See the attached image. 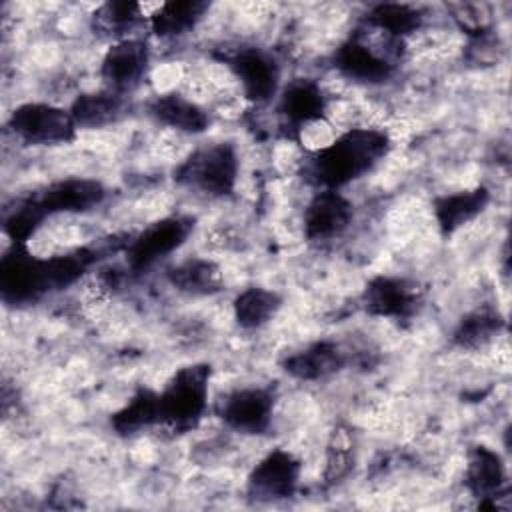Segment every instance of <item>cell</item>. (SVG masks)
Wrapping results in <instances>:
<instances>
[{"label": "cell", "mask_w": 512, "mask_h": 512, "mask_svg": "<svg viewBox=\"0 0 512 512\" xmlns=\"http://www.w3.org/2000/svg\"><path fill=\"white\" fill-rule=\"evenodd\" d=\"M392 150L386 130L356 126L318 146L304 164V180L316 190H342L372 172Z\"/></svg>", "instance_id": "1"}, {"label": "cell", "mask_w": 512, "mask_h": 512, "mask_svg": "<svg viewBox=\"0 0 512 512\" xmlns=\"http://www.w3.org/2000/svg\"><path fill=\"white\" fill-rule=\"evenodd\" d=\"M402 56L404 40L362 28L338 44L332 52V66L346 80L364 86H380L392 80Z\"/></svg>", "instance_id": "2"}, {"label": "cell", "mask_w": 512, "mask_h": 512, "mask_svg": "<svg viewBox=\"0 0 512 512\" xmlns=\"http://www.w3.org/2000/svg\"><path fill=\"white\" fill-rule=\"evenodd\" d=\"M212 368L206 362L180 366L158 392L162 428L174 434L192 432L208 412Z\"/></svg>", "instance_id": "3"}, {"label": "cell", "mask_w": 512, "mask_h": 512, "mask_svg": "<svg viewBox=\"0 0 512 512\" xmlns=\"http://www.w3.org/2000/svg\"><path fill=\"white\" fill-rule=\"evenodd\" d=\"M240 158L232 142H210L192 150L174 170V180L208 198H226L236 190Z\"/></svg>", "instance_id": "4"}, {"label": "cell", "mask_w": 512, "mask_h": 512, "mask_svg": "<svg viewBox=\"0 0 512 512\" xmlns=\"http://www.w3.org/2000/svg\"><path fill=\"white\" fill-rule=\"evenodd\" d=\"M8 130L16 140L30 146L70 144L78 136V126L68 108L52 102H22L8 120Z\"/></svg>", "instance_id": "5"}, {"label": "cell", "mask_w": 512, "mask_h": 512, "mask_svg": "<svg viewBox=\"0 0 512 512\" xmlns=\"http://www.w3.org/2000/svg\"><path fill=\"white\" fill-rule=\"evenodd\" d=\"M46 258L28 250V244H14L0 258V296L4 304L24 306L50 294Z\"/></svg>", "instance_id": "6"}, {"label": "cell", "mask_w": 512, "mask_h": 512, "mask_svg": "<svg viewBox=\"0 0 512 512\" xmlns=\"http://www.w3.org/2000/svg\"><path fill=\"white\" fill-rule=\"evenodd\" d=\"M192 228L194 220L182 214L166 216L148 224L126 244V268L134 274L146 272L162 258L176 252L188 240Z\"/></svg>", "instance_id": "7"}, {"label": "cell", "mask_w": 512, "mask_h": 512, "mask_svg": "<svg viewBox=\"0 0 512 512\" xmlns=\"http://www.w3.org/2000/svg\"><path fill=\"white\" fill-rule=\"evenodd\" d=\"M226 66L248 102L262 106L276 100L282 88V68L272 52L258 46H242L226 56Z\"/></svg>", "instance_id": "8"}, {"label": "cell", "mask_w": 512, "mask_h": 512, "mask_svg": "<svg viewBox=\"0 0 512 512\" xmlns=\"http://www.w3.org/2000/svg\"><path fill=\"white\" fill-rule=\"evenodd\" d=\"M276 396L266 386H240L224 394L216 404L222 424L244 436H262L274 420Z\"/></svg>", "instance_id": "9"}, {"label": "cell", "mask_w": 512, "mask_h": 512, "mask_svg": "<svg viewBox=\"0 0 512 512\" xmlns=\"http://www.w3.org/2000/svg\"><path fill=\"white\" fill-rule=\"evenodd\" d=\"M302 476L300 458L286 448H272L250 470L246 492L256 502H278L292 498Z\"/></svg>", "instance_id": "10"}, {"label": "cell", "mask_w": 512, "mask_h": 512, "mask_svg": "<svg viewBox=\"0 0 512 512\" xmlns=\"http://www.w3.org/2000/svg\"><path fill=\"white\" fill-rule=\"evenodd\" d=\"M274 102L282 126L294 134H300L304 128L324 122L330 108L322 84L308 76L288 80L280 88Z\"/></svg>", "instance_id": "11"}, {"label": "cell", "mask_w": 512, "mask_h": 512, "mask_svg": "<svg viewBox=\"0 0 512 512\" xmlns=\"http://www.w3.org/2000/svg\"><path fill=\"white\" fill-rule=\"evenodd\" d=\"M422 304L420 288L400 276H374L360 294V306L368 316L386 320H408Z\"/></svg>", "instance_id": "12"}, {"label": "cell", "mask_w": 512, "mask_h": 512, "mask_svg": "<svg viewBox=\"0 0 512 512\" xmlns=\"http://www.w3.org/2000/svg\"><path fill=\"white\" fill-rule=\"evenodd\" d=\"M464 486L478 500V508L498 510V500L508 496V472L502 456L486 444L470 446L464 464Z\"/></svg>", "instance_id": "13"}, {"label": "cell", "mask_w": 512, "mask_h": 512, "mask_svg": "<svg viewBox=\"0 0 512 512\" xmlns=\"http://www.w3.org/2000/svg\"><path fill=\"white\" fill-rule=\"evenodd\" d=\"M354 220V204L342 190H316L304 206L302 230L310 242L340 238Z\"/></svg>", "instance_id": "14"}, {"label": "cell", "mask_w": 512, "mask_h": 512, "mask_svg": "<svg viewBox=\"0 0 512 512\" xmlns=\"http://www.w3.org/2000/svg\"><path fill=\"white\" fill-rule=\"evenodd\" d=\"M30 198L46 218L54 214H84L106 200V186L96 178L70 176L44 186Z\"/></svg>", "instance_id": "15"}, {"label": "cell", "mask_w": 512, "mask_h": 512, "mask_svg": "<svg viewBox=\"0 0 512 512\" xmlns=\"http://www.w3.org/2000/svg\"><path fill=\"white\" fill-rule=\"evenodd\" d=\"M150 64V48L140 38H124L112 42L100 60V78L104 88L116 92H130L146 76Z\"/></svg>", "instance_id": "16"}, {"label": "cell", "mask_w": 512, "mask_h": 512, "mask_svg": "<svg viewBox=\"0 0 512 512\" xmlns=\"http://www.w3.org/2000/svg\"><path fill=\"white\" fill-rule=\"evenodd\" d=\"M490 200L492 192L484 184L436 196L432 202V214L440 234L452 236L462 226L476 220L486 210Z\"/></svg>", "instance_id": "17"}, {"label": "cell", "mask_w": 512, "mask_h": 512, "mask_svg": "<svg viewBox=\"0 0 512 512\" xmlns=\"http://www.w3.org/2000/svg\"><path fill=\"white\" fill-rule=\"evenodd\" d=\"M148 114L160 126L190 136L204 134L210 126L208 110L196 100L178 92H164L154 96L148 102Z\"/></svg>", "instance_id": "18"}, {"label": "cell", "mask_w": 512, "mask_h": 512, "mask_svg": "<svg viewBox=\"0 0 512 512\" xmlns=\"http://www.w3.org/2000/svg\"><path fill=\"white\" fill-rule=\"evenodd\" d=\"M346 364V354L334 340H316L284 358V372L300 382H318L336 374Z\"/></svg>", "instance_id": "19"}, {"label": "cell", "mask_w": 512, "mask_h": 512, "mask_svg": "<svg viewBox=\"0 0 512 512\" xmlns=\"http://www.w3.org/2000/svg\"><path fill=\"white\" fill-rule=\"evenodd\" d=\"M70 114L80 128H104L122 118L126 110V94L102 88L78 94L70 104Z\"/></svg>", "instance_id": "20"}, {"label": "cell", "mask_w": 512, "mask_h": 512, "mask_svg": "<svg viewBox=\"0 0 512 512\" xmlns=\"http://www.w3.org/2000/svg\"><path fill=\"white\" fill-rule=\"evenodd\" d=\"M210 4L200 0H180L160 4L148 18L150 30L160 40H178L190 34L206 16Z\"/></svg>", "instance_id": "21"}, {"label": "cell", "mask_w": 512, "mask_h": 512, "mask_svg": "<svg viewBox=\"0 0 512 512\" xmlns=\"http://www.w3.org/2000/svg\"><path fill=\"white\" fill-rule=\"evenodd\" d=\"M506 326L504 316L490 304H480L466 312L452 330V344L460 350H478L488 346Z\"/></svg>", "instance_id": "22"}, {"label": "cell", "mask_w": 512, "mask_h": 512, "mask_svg": "<svg viewBox=\"0 0 512 512\" xmlns=\"http://www.w3.org/2000/svg\"><path fill=\"white\" fill-rule=\"evenodd\" d=\"M158 424V392L148 386H140L130 400L110 416V428L120 438H132Z\"/></svg>", "instance_id": "23"}, {"label": "cell", "mask_w": 512, "mask_h": 512, "mask_svg": "<svg viewBox=\"0 0 512 512\" xmlns=\"http://www.w3.org/2000/svg\"><path fill=\"white\" fill-rule=\"evenodd\" d=\"M168 282L188 296H212L222 290L224 276L220 266L208 258H188L166 272Z\"/></svg>", "instance_id": "24"}, {"label": "cell", "mask_w": 512, "mask_h": 512, "mask_svg": "<svg viewBox=\"0 0 512 512\" xmlns=\"http://www.w3.org/2000/svg\"><path fill=\"white\" fill-rule=\"evenodd\" d=\"M282 308V296L264 286H248L232 300V314L242 330H260Z\"/></svg>", "instance_id": "25"}, {"label": "cell", "mask_w": 512, "mask_h": 512, "mask_svg": "<svg viewBox=\"0 0 512 512\" xmlns=\"http://www.w3.org/2000/svg\"><path fill=\"white\" fill-rule=\"evenodd\" d=\"M422 24L424 14L416 6L402 2L374 4L364 16V26L400 40H406L410 34L420 30Z\"/></svg>", "instance_id": "26"}, {"label": "cell", "mask_w": 512, "mask_h": 512, "mask_svg": "<svg viewBox=\"0 0 512 512\" xmlns=\"http://www.w3.org/2000/svg\"><path fill=\"white\" fill-rule=\"evenodd\" d=\"M144 20L142 6L136 2H106L92 14V28L112 38V42L132 38L130 32Z\"/></svg>", "instance_id": "27"}, {"label": "cell", "mask_w": 512, "mask_h": 512, "mask_svg": "<svg viewBox=\"0 0 512 512\" xmlns=\"http://www.w3.org/2000/svg\"><path fill=\"white\" fill-rule=\"evenodd\" d=\"M44 220H46L44 212L28 196V198L20 200L4 216V234L14 244H28V240L40 230Z\"/></svg>", "instance_id": "28"}]
</instances>
